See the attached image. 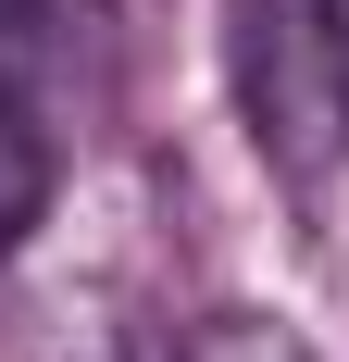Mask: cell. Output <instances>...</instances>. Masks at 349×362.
Listing matches in <instances>:
<instances>
[{
	"instance_id": "6da1fadb",
	"label": "cell",
	"mask_w": 349,
	"mask_h": 362,
	"mask_svg": "<svg viewBox=\"0 0 349 362\" xmlns=\"http://www.w3.org/2000/svg\"><path fill=\"white\" fill-rule=\"evenodd\" d=\"M225 88L275 187L349 175V0H225Z\"/></svg>"
},
{
	"instance_id": "7a4b0ae2",
	"label": "cell",
	"mask_w": 349,
	"mask_h": 362,
	"mask_svg": "<svg viewBox=\"0 0 349 362\" xmlns=\"http://www.w3.org/2000/svg\"><path fill=\"white\" fill-rule=\"evenodd\" d=\"M37 187H50V163H37V138H25V88H0V250L37 225Z\"/></svg>"
},
{
	"instance_id": "3957f363",
	"label": "cell",
	"mask_w": 349,
	"mask_h": 362,
	"mask_svg": "<svg viewBox=\"0 0 349 362\" xmlns=\"http://www.w3.org/2000/svg\"><path fill=\"white\" fill-rule=\"evenodd\" d=\"M174 362H312V350H300L287 325H262V313H212V325L187 337Z\"/></svg>"
},
{
	"instance_id": "277c9868",
	"label": "cell",
	"mask_w": 349,
	"mask_h": 362,
	"mask_svg": "<svg viewBox=\"0 0 349 362\" xmlns=\"http://www.w3.org/2000/svg\"><path fill=\"white\" fill-rule=\"evenodd\" d=\"M37 13H50V0H0V88H25V63H37Z\"/></svg>"
},
{
	"instance_id": "5b68a950",
	"label": "cell",
	"mask_w": 349,
	"mask_h": 362,
	"mask_svg": "<svg viewBox=\"0 0 349 362\" xmlns=\"http://www.w3.org/2000/svg\"><path fill=\"white\" fill-rule=\"evenodd\" d=\"M75 362H174V350H162V337H150V325H100V337H88V350H75Z\"/></svg>"
}]
</instances>
